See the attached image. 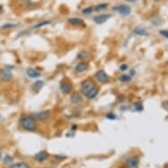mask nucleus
<instances>
[{"mask_svg": "<svg viewBox=\"0 0 168 168\" xmlns=\"http://www.w3.org/2000/svg\"><path fill=\"white\" fill-rule=\"evenodd\" d=\"M19 124L20 126L27 131H35L37 129L36 121L31 116L27 114H22L19 117Z\"/></svg>", "mask_w": 168, "mask_h": 168, "instance_id": "obj_1", "label": "nucleus"}, {"mask_svg": "<svg viewBox=\"0 0 168 168\" xmlns=\"http://www.w3.org/2000/svg\"><path fill=\"white\" fill-rule=\"evenodd\" d=\"M35 121L39 122H46L48 120H50L51 117V112L50 110H44V111H40L37 113H33L30 114Z\"/></svg>", "mask_w": 168, "mask_h": 168, "instance_id": "obj_2", "label": "nucleus"}, {"mask_svg": "<svg viewBox=\"0 0 168 168\" xmlns=\"http://www.w3.org/2000/svg\"><path fill=\"white\" fill-rule=\"evenodd\" d=\"M95 87V84L92 80L91 79H86L85 81H83L81 84L80 91L84 95H86L91 90H92Z\"/></svg>", "mask_w": 168, "mask_h": 168, "instance_id": "obj_3", "label": "nucleus"}, {"mask_svg": "<svg viewBox=\"0 0 168 168\" xmlns=\"http://www.w3.org/2000/svg\"><path fill=\"white\" fill-rule=\"evenodd\" d=\"M113 10L119 14H121L122 16H128L131 13V7L127 5H115Z\"/></svg>", "mask_w": 168, "mask_h": 168, "instance_id": "obj_4", "label": "nucleus"}, {"mask_svg": "<svg viewBox=\"0 0 168 168\" xmlns=\"http://www.w3.org/2000/svg\"><path fill=\"white\" fill-rule=\"evenodd\" d=\"M95 78L100 84H103V85L107 84L110 80L109 76L107 75V73L106 72V71H104L103 70H100L97 71L96 74H95Z\"/></svg>", "mask_w": 168, "mask_h": 168, "instance_id": "obj_5", "label": "nucleus"}, {"mask_svg": "<svg viewBox=\"0 0 168 168\" xmlns=\"http://www.w3.org/2000/svg\"><path fill=\"white\" fill-rule=\"evenodd\" d=\"M49 157H50V154L48 153L46 151H39L38 153L35 154L33 159L38 162H43L46 159H49Z\"/></svg>", "mask_w": 168, "mask_h": 168, "instance_id": "obj_6", "label": "nucleus"}, {"mask_svg": "<svg viewBox=\"0 0 168 168\" xmlns=\"http://www.w3.org/2000/svg\"><path fill=\"white\" fill-rule=\"evenodd\" d=\"M109 18H111V15L109 14H100L93 17V21L96 24H103L106 20H108Z\"/></svg>", "mask_w": 168, "mask_h": 168, "instance_id": "obj_7", "label": "nucleus"}, {"mask_svg": "<svg viewBox=\"0 0 168 168\" xmlns=\"http://www.w3.org/2000/svg\"><path fill=\"white\" fill-rule=\"evenodd\" d=\"M60 90H61L62 92H64L65 94L70 93L71 91H72V86H71V84H70V83L62 82L61 84H60Z\"/></svg>", "mask_w": 168, "mask_h": 168, "instance_id": "obj_8", "label": "nucleus"}, {"mask_svg": "<svg viewBox=\"0 0 168 168\" xmlns=\"http://www.w3.org/2000/svg\"><path fill=\"white\" fill-rule=\"evenodd\" d=\"M139 165V158L137 156H133V157L129 158L127 160V165L129 168H137Z\"/></svg>", "mask_w": 168, "mask_h": 168, "instance_id": "obj_9", "label": "nucleus"}, {"mask_svg": "<svg viewBox=\"0 0 168 168\" xmlns=\"http://www.w3.org/2000/svg\"><path fill=\"white\" fill-rule=\"evenodd\" d=\"M11 70H3L1 71V73H0V79H1L2 81H5V82H8L11 79V77H13V75H11Z\"/></svg>", "mask_w": 168, "mask_h": 168, "instance_id": "obj_10", "label": "nucleus"}, {"mask_svg": "<svg viewBox=\"0 0 168 168\" xmlns=\"http://www.w3.org/2000/svg\"><path fill=\"white\" fill-rule=\"evenodd\" d=\"M88 67H89L88 63H86V62H85V61H82V62L78 63V64L75 66V70L77 71V72L81 73V72H84V71L87 70Z\"/></svg>", "mask_w": 168, "mask_h": 168, "instance_id": "obj_11", "label": "nucleus"}, {"mask_svg": "<svg viewBox=\"0 0 168 168\" xmlns=\"http://www.w3.org/2000/svg\"><path fill=\"white\" fill-rule=\"evenodd\" d=\"M27 74L30 78H38L41 77V72L37 70L33 69V68H28L27 70Z\"/></svg>", "mask_w": 168, "mask_h": 168, "instance_id": "obj_12", "label": "nucleus"}, {"mask_svg": "<svg viewBox=\"0 0 168 168\" xmlns=\"http://www.w3.org/2000/svg\"><path fill=\"white\" fill-rule=\"evenodd\" d=\"M70 101L72 103H80L82 101V97L78 92H73L70 95Z\"/></svg>", "mask_w": 168, "mask_h": 168, "instance_id": "obj_13", "label": "nucleus"}, {"mask_svg": "<svg viewBox=\"0 0 168 168\" xmlns=\"http://www.w3.org/2000/svg\"><path fill=\"white\" fill-rule=\"evenodd\" d=\"M69 23L72 26H81L84 25V20L80 18H70L69 19Z\"/></svg>", "mask_w": 168, "mask_h": 168, "instance_id": "obj_14", "label": "nucleus"}, {"mask_svg": "<svg viewBox=\"0 0 168 168\" xmlns=\"http://www.w3.org/2000/svg\"><path fill=\"white\" fill-rule=\"evenodd\" d=\"M99 91H100V90L95 86L92 90H91V91H90V92H89L86 95V97L88 100H93V99L96 97V96L98 95Z\"/></svg>", "mask_w": 168, "mask_h": 168, "instance_id": "obj_15", "label": "nucleus"}, {"mask_svg": "<svg viewBox=\"0 0 168 168\" xmlns=\"http://www.w3.org/2000/svg\"><path fill=\"white\" fill-rule=\"evenodd\" d=\"M10 168H31L30 165L26 162H19L11 165Z\"/></svg>", "mask_w": 168, "mask_h": 168, "instance_id": "obj_16", "label": "nucleus"}, {"mask_svg": "<svg viewBox=\"0 0 168 168\" xmlns=\"http://www.w3.org/2000/svg\"><path fill=\"white\" fill-rule=\"evenodd\" d=\"M51 24V21L50 20H44V21H41V22H39L37 23L36 25H34L33 27V29H38V28H41V27H43L47 25H50Z\"/></svg>", "mask_w": 168, "mask_h": 168, "instance_id": "obj_17", "label": "nucleus"}, {"mask_svg": "<svg viewBox=\"0 0 168 168\" xmlns=\"http://www.w3.org/2000/svg\"><path fill=\"white\" fill-rule=\"evenodd\" d=\"M134 33L136 34H137V35H147L148 34L147 31L145 28H143V27H137V28H135Z\"/></svg>", "mask_w": 168, "mask_h": 168, "instance_id": "obj_18", "label": "nucleus"}, {"mask_svg": "<svg viewBox=\"0 0 168 168\" xmlns=\"http://www.w3.org/2000/svg\"><path fill=\"white\" fill-rule=\"evenodd\" d=\"M107 5H108V4H106V3H101V4H99L95 6V11H103L105 9L107 8Z\"/></svg>", "mask_w": 168, "mask_h": 168, "instance_id": "obj_19", "label": "nucleus"}, {"mask_svg": "<svg viewBox=\"0 0 168 168\" xmlns=\"http://www.w3.org/2000/svg\"><path fill=\"white\" fill-rule=\"evenodd\" d=\"M132 77L130 75H127V74H123L122 76H120L119 78V80L121 82H123V83H127V82H129L131 80Z\"/></svg>", "mask_w": 168, "mask_h": 168, "instance_id": "obj_20", "label": "nucleus"}, {"mask_svg": "<svg viewBox=\"0 0 168 168\" xmlns=\"http://www.w3.org/2000/svg\"><path fill=\"white\" fill-rule=\"evenodd\" d=\"M42 86H43V82L42 81H37V82H35L34 85H33V88H34L35 91H39Z\"/></svg>", "mask_w": 168, "mask_h": 168, "instance_id": "obj_21", "label": "nucleus"}, {"mask_svg": "<svg viewBox=\"0 0 168 168\" xmlns=\"http://www.w3.org/2000/svg\"><path fill=\"white\" fill-rule=\"evenodd\" d=\"M93 11V8L92 6H89V7H86L85 8L83 11H82V13L84 14H86V15H88V14H91L92 13Z\"/></svg>", "mask_w": 168, "mask_h": 168, "instance_id": "obj_22", "label": "nucleus"}, {"mask_svg": "<svg viewBox=\"0 0 168 168\" xmlns=\"http://www.w3.org/2000/svg\"><path fill=\"white\" fill-rule=\"evenodd\" d=\"M16 25L15 24H13V23H6L5 25L2 26V29H11V28H13L15 27Z\"/></svg>", "mask_w": 168, "mask_h": 168, "instance_id": "obj_23", "label": "nucleus"}, {"mask_svg": "<svg viewBox=\"0 0 168 168\" xmlns=\"http://www.w3.org/2000/svg\"><path fill=\"white\" fill-rule=\"evenodd\" d=\"M11 162H13V158H11V156H9V155L5 156V160H4V163H5V164H9V163H11Z\"/></svg>", "mask_w": 168, "mask_h": 168, "instance_id": "obj_24", "label": "nucleus"}, {"mask_svg": "<svg viewBox=\"0 0 168 168\" xmlns=\"http://www.w3.org/2000/svg\"><path fill=\"white\" fill-rule=\"evenodd\" d=\"M159 33L162 35V36H164L165 38H166L168 40V30H160Z\"/></svg>", "mask_w": 168, "mask_h": 168, "instance_id": "obj_25", "label": "nucleus"}, {"mask_svg": "<svg viewBox=\"0 0 168 168\" xmlns=\"http://www.w3.org/2000/svg\"><path fill=\"white\" fill-rule=\"evenodd\" d=\"M106 117L107 119H109V120H114V119L116 118L115 114H113V113H108V114H107L106 115Z\"/></svg>", "mask_w": 168, "mask_h": 168, "instance_id": "obj_26", "label": "nucleus"}, {"mask_svg": "<svg viewBox=\"0 0 168 168\" xmlns=\"http://www.w3.org/2000/svg\"><path fill=\"white\" fill-rule=\"evenodd\" d=\"M127 69H128L127 64H122L121 66H120V70H121L122 71H125V70H127Z\"/></svg>", "mask_w": 168, "mask_h": 168, "instance_id": "obj_27", "label": "nucleus"}, {"mask_svg": "<svg viewBox=\"0 0 168 168\" xmlns=\"http://www.w3.org/2000/svg\"><path fill=\"white\" fill-rule=\"evenodd\" d=\"M136 108H137V110H138V111L142 110V108H143L142 104H137V105H136Z\"/></svg>", "mask_w": 168, "mask_h": 168, "instance_id": "obj_28", "label": "nucleus"}, {"mask_svg": "<svg viewBox=\"0 0 168 168\" xmlns=\"http://www.w3.org/2000/svg\"><path fill=\"white\" fill-rule=\"evenodd\" d=\"M2 11H3V6H2L1 5H0V13H1Z\"/></svg>", "mask_w": 168, "mask_h": 168, "instance_id": "obj_29", "label": "nucleus"}, {"mask_svg": "<svg viewBox=\"0 0 168 168\" xmlns=\"http://www.w3.org/2000/svg\"><path fill=\"white\" fill-rule=\"evenodd\" d=\"M127 1H129V2H136V1H137V0H127Z\"/></svg>", "mask_w": 168, "mask_h": 168, "instance_id": "obj_30", "label": "nucleus"}, {"mask_svg": "<svg viewBox=\"0 0 168 168\" xmlns=\"http://www.w3.org/2000/svg\"><path fill=\"white\" fill-rule=\"evenodd\" d=\"M1 157H2V152L0 151V159H1Z\"/></svg>", "mask_w": 168, "mask_h": 168, "instance_id": "obj_31", "label": "nucleus"}]
</instances>
